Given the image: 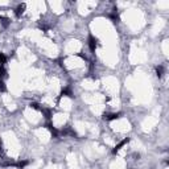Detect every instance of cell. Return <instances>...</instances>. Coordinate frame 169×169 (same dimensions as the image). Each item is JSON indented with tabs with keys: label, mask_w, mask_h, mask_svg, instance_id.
Returning <instances> with one entry per match:
<instances>
[{
	"label": "cell",
	"mask_w": 169,
	"mask_h": 169,
	"mask_svg": "<svg viewBox=\"0 0 169 169\" xmlns=\"http://www.w3.org/2000/svg\"><path fill=\"white\" fill-rule=\"evenodd\" d=\"M98 46V38H95L94 36H89V48H90L91 52H95V49H97Z\"/></svg>",
	"instance_id": "1"
},
{
	"label": "cell",
	"mask_w": 169,
	"mask_h": 169,
	"mask_svg": "<svg viewBox=\"0 0 169 169\" xmlns=\"http://www.w3.org/2000/svg\"><path fill=\"white\" fill-rule=\"evenodd\" d=\"M61 95L62 97H69V98H74V94H73L71 89L70 87H64L61 91Z\"/></svg>",
	"instance_id": "2"
},
{
	"label": "cell",
	"mask_w": 169,
	"mask_h": 169,
	"mask_svg": "<svg viewBox=\"0 0 169 169\" xmlns=\"http://www.w3.org/2000/svg\"><path fill=\"white\" fill-rule=\"evenodd\" d=\"M120 118V114L119 112H111V114H104V119L107 120H115V119Z\"/></svg>",
	"instance_id": "3"
},
{
	"label": "cell",
	"mask_w": 169,
	"mask_h": 169,
	"mask_svg": "<svg viewBox=\"0 0 169 169\" xmlns=\"http://www.w3.org/2000/svg\"><path fill=\"white\" fill-rule=\"evenodd\" d=\"M127 143H128V139H124V140H122V141H120V143H119V144L116 145V147H115V148H114V149H112V153H114V155H115V153H116V152H119V151H120V149H122V147H124V145H125V144H127Z\"/></svg>",
	"instance_id": "4"
},
{
	"label": "cell",
	"mask_w": 169,
	"mask_h": 169,
	"mask_svg": "<svg viewBox=\"0 0 169 169\" xmlns=\"http://www.w3.org/2000/svg\"><path fill=\"white\" fill-rule=\"evenodd\" d=\"M24 9H25V4H19L15 9V15L17 16V17H20V16L24 13Z\"/></svg>",
	"instance_id": "5"
},
{
	"label": "cell",
	"mask_w": 169,
	"mask_h": 169,
	"mask_svg": "<svg viewBox=\"0 0 169 169\" xmlns=\"http://www.w3.org/2000/svg\"><path fill=\"white\" fill-rule=\"evenodd\" d=\"M164 73H165V69H164V66H163V65H158V66H156V75H157L158 78L163 77Z\"/></svg>",
	"instance_id": "6"
},
{
	"label": "cell",
	"mask_w": 169,
	"mask_h": 169,
	"mask_svg": "<svg viewBox=\"0 0 169 169\" xmlns=\"http://www.w3.org/2000/svg\"><path fill=\"white\" fill-rule=\"evenodd\" d=\"M7 77V70L3 65H0V79H4Z\"/></svg>",
	"instance_id": "7"
},
{
	"label": "cell",
	"mask_w": 169,
	"mask_h": 169,
	"mask_svg": "<svg viewBox=\"0 0 169 169\" xmlns=\"http://www.w3.org/2000/svg\"><path fill=\"white\" fill-rule=\"evenodd\" d=\"M0 21H2V25L3 26H8V24H9V20L7 19V17H3V16L0 17Z\"/></svg>",
	"instance_id": "8"
},
{
	"label": "cell",
	"mask_w": 169,
	"mask_h": 169,
	"mask_svg": "<svg viewBox=\"0 0 169 169\" xmlns=\"http://www.w3.org/2000/svg\"><path fill=\"white\" fill-rule=\"evenodd\" d=\"M5 62H7V57H5L4 54H3V53H0V65L4 66Z\"/></svg>",
	"instance_id": "9"
},
{
	"label": "cell",
	"mask_w": 169,
	"mask_h": 169,
	"mask_svg": "<svg viewBox=\"0 0 169 169\" xmlns=\"http://www.w3.org/2000/svg\"><path fill=\"white\" fill-rule=\"evenodd\" d=\"M5 90H7V87H5L4 81H3V79H0V92H4Z\"/></svg>",
	"instance_id": "10"
},
{
	"label": "cell",
	"mask_w": 169,
	"mask_h": 169,
	"mask_svg": "<svg viewBox=\"0 0 169 169\" xmlns=\"http://www.w3.org/2000/svg\"><path fill=\"white\" fill-rule=\"evenodd\" d=\"M3 151V143H2V140H0V152Z\"/></svg>",
	"instance_id": "11"
}]
</instances>
